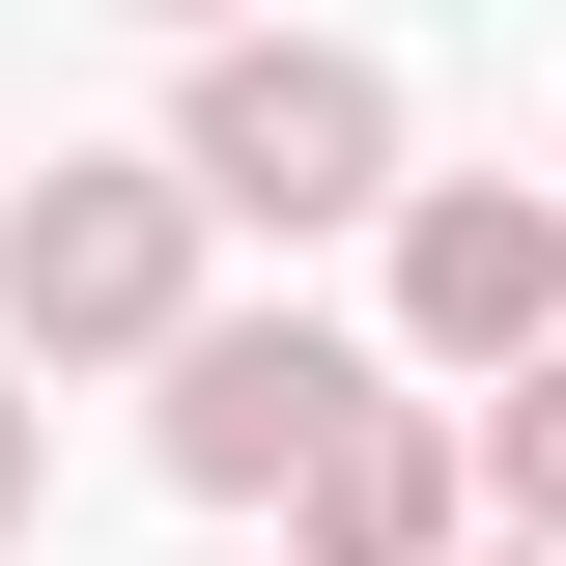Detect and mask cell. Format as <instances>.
<instances>
[{
  "mask_svg": "<svg viewBox=\"0 0 566 566\" xmlns=\"http://www.w3.org/2000/svg\"><path fill=\"white\" fill-rule=\"evenodd\" d=\"M0 340L29 368H170L199 340V170L170 142H57L0 199Z\"/></svg>",
  "mask_w": 566,
  "mask_h": 566,
  "instance_id": "6da1fadb",
  "label": "cell"
},
{
  "mask_svg": "<svg viewBox=\"0 0 566 566\" xmlns=\"http://www.w3.org/2000/svg\"><path fill=\"white\" fill-rule=\"evenodd\" d=\"M170 170H199V227H397V57H340V29H227L199 114H170Z\"/></svg>",
  "mask_w": 566,
  "mask_h": 566,
  "instance_id": "7a4b0ae2",
  "label": "cell"
},
{
  "mask_svg": "<svg viewBox=\"0 0 566 566\" xmlns=\"http://www.w3.org/2000/svg\"><path fill=\"white\" fill-rule=\"evenodd\" d=\"M340 397H397V368L312 340V312H199V340L142 368V424H170V482H199V510H283L312 453H340Z\"/></svg>",
  "mask_w": 566,
  "mask_h": 566,
  "instance_id": "3957f363",
  "label": "cell"
},
{
  "mask_svg": "<svg viewBox=\"0 0 566 566\" xmlns=\"http://www.w3.org/2000/svg\"><path fill=\"white\" fill-rule=\"evenodd\" d=\"M397 340L482 368V397L566 340V170H424V199H397Z\"/></svg>",
  "mask_w": 566,
  "mask_h": 566,
  "instance_id": "277c9868",
  "label": "cell"
},
{
  "mask_svg": "<svg viewBox=\"0 0 566 566\" xmlns=\"http://www.w3.org/2000/svg\"><path fill=\"white\" fill-rule=\"evenodd\" d=\"M453 510H482V453L424 397H340V453L283 482V566H453Z\"/></svg>",
  "mask_w": 566,
  "mask_h": 566,
  "instance_id": "5b68a950",
  "label": "cell"
},
{
  "mask_svg": "<svg viewBox=\"0 0 566 566\" xmlns=\"http://www.w3.org/2000/svg\"><path fill=\"white\" fill-rule=\"evenodd\" d=\"M482 482H510V538H566V340L482 397Z\"/></svg>",
  "mask_w": 566,
  "mask_h": 566,
  "instance_id": "8992f818",
  "label": "cell"
},
{
  "mask_svg": "<svg viewBox=\"0 0 566 566\" xmlns=\"http://www.w3.org/2000/svg\"><path fill=\"white\" fill-rule=\"evenodd\" d=\"M0 510H29V368H0Z\"/></svg>",
  "mask_w": 566,
  "mask_h": 566,
  "instance_id": "52a82bcc",
  "label": "cell"
},
{
  "mask_svg": "<svg viewBox=\"0 0 566 566\" xmlns=\"http://www.w3.org/2000/svg\"><path fill=\"white\" fill-rule=\"evenodd\" d=\"M142 29H227V0H142Z\"/></svg>",
  "mask_w": 566,
  "mask_h": 566,
  "instance_id": "ba28073f",
  "label": "cell"
},
{
  "mask_svg": "<svg viewBox=\"0 0 566 566\" xmlns=\"http://www.w3.org/2000/svg\"><path fill=\"white\" fill-rule=\"evenodd\" d=\"M453 566H482V538H453ZM510 566H566V538H510Z\"/></svg>",
  "mask_w": 566,
  "mask_h": 566,
  "instance_id": "9c48e42d",
  "label": "cell"
}]
</instances>
